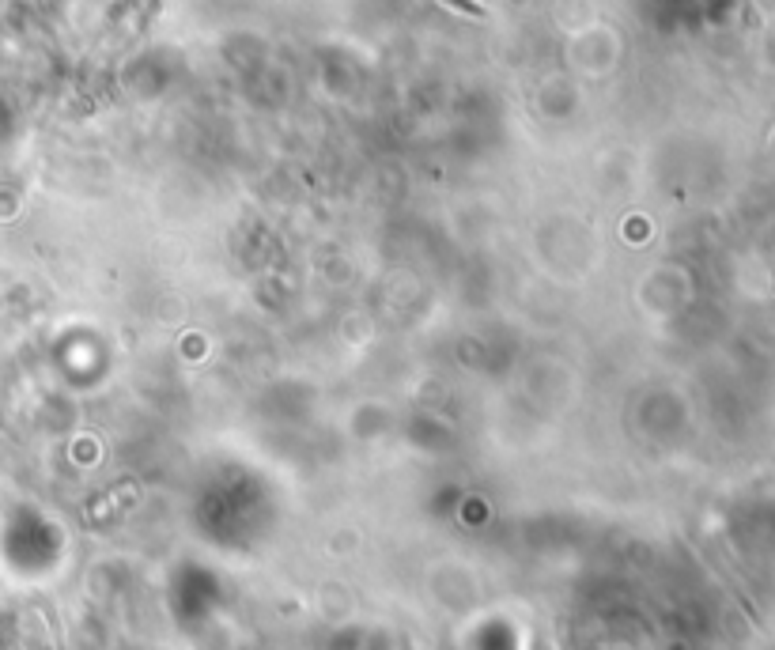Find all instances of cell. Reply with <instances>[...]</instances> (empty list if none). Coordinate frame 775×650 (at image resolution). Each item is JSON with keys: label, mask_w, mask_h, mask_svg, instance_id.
<instances>
[{"label": "cell", "mask_w": 775, "mask_h": 650, "mask_svg": "<svg viewBox=\"0 0 775 650\" xmlns=\"http://www.w3.org/2000/svg\"><path fill=\"white\" fill-rule=\"evenodd\" d=\"M450 4H458L462 12H477V16H481V8H477V4H469V0H450Z\"/></svg>", "instance_id": "1"}]
</instances>
